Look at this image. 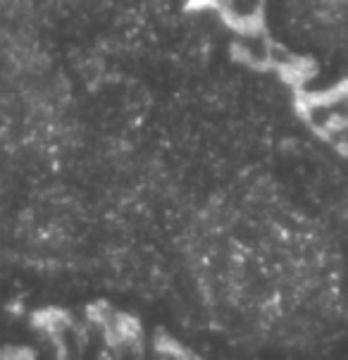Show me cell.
<instances>
[{"label": "cell", "instance_id": "cell-1", "mask_svg": "<svg viewBox=\"0 0 348 360\" xmlns=\"http://www.w3.org/2000/svg\"><path fill=\"white\" fill-rule=\"evenodd\" d=\"M272 51V39L267 36L265 29L260 27H248V29H236L234 32V53L241 63L260 67L267 65Z\"/></svg>", "mask_w": 348, "mask_h": 360}, {"label": "cell", "instance_id": "cell-2", "mask_svg": "<svg viewBox=\"0 0 348 360\" xmlns=\"http://www.w3.org/2000/svg\"><path fill=\"white\" fill-rule=\"evenodd\" d=\"M262 10H265V0H224L217 8V15L227 27L248 29L258 27L262 20Z\"/></svg>", "mask_w": 348, "mask_h": 360}, {"label": "cell", "instance_id": "cell-3", "mask_svg": "<svg viewBox=\"0 0 348 360\" xmlns=\"http://www.w3.org/2000/svg\"><path fill=\"white\" fill-rule=\"evenodd\" d=\"M200 3H203V8H212V10H217L219 5L224 3V0H200Z\"/></svg>", "mask_w": 348, "mask_h": 360}]
</instances>
